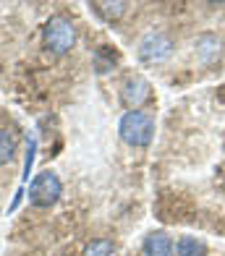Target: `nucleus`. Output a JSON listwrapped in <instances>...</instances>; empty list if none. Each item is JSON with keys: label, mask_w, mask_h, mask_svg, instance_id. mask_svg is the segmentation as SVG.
Here are the masks:
<instances>
[{"label": "nucleus", "mask_w": 225, "mask_h": 256, "mask_svg": "<svg viewBox=\"0 0 225 256\" xmlns=\"http://www.w3.org/2000/svg\"><path fill=\"white\" fill-rule=\"evenodd\" d=\"M58 199H61V180L55 172L45 170L40 176H34L29 186V202L34 206H53Z\"/></svg>", "instance_id": "nucleus-3"}, {"label": "nucleus", "mask_w": 225, "mask_h": 256, "mask_svg": "<svg viewBox=\"0 0 225 256\" xmlns=\"http://www.w3.org/2000/svg\"><path fill=\"white\" fill-rule=\"evenodd\" d=\"M97 8L102 10L105 16H110V18H118L126 10V3H97Z\"/></svg>", "instance_id": "nucleus-10"}, {"label": "nucleus", "mask_w": 225, "mask_h": 256, "mask_svg": "<svg viewBox=\"0 0 225 256\" xmlns=\"http://www.w3.org/2000/svg\"><path fill=\"white\" fill-rule=\"evenodd\" d=\"M170 52H173V40L160 34V32L147 34L139 44V55H141L144 63H162V60L170 58Z\"/></svg>", "instance_id": "nucleus-4"}, {"label": "nucleus", "mask_w": 225, "mask_h": 256, "mask_svg": "<svg viewBox=\"0 0 225 256\" xmlns=\"http://www.w3.org/2000/svg\"><path fill=\"white\" fill-rule=\"evenodd\" d=\"M144 256H173V243L162 230L149 232L144 240Z\"/></svg>", "instance_id": "nucleus-6"}, {"label": "nucleus", "mask_w": 225, "mask_h": 256, "mask_svg": "<svg viewBox=\"0 0 225 256\" xmlns=\"http://www.w3.org/2000/svg\"><path fill=\"white\" fill-rule=\"evenodd\" d=\"M42 37H45V48L50 52L66 55L71 48H74V42H76V29H74V24H71L66 16H53L45 24Z\"/></svg>", "instance_id": "nucleus-2"}, {"label": "nucleus", "mask_w": 225, "mask_h": 256, "mask_svg": "<svg viewBox=\"0 0 225 256\" xmlns=\"http://www.w3.org/2000/svg\"><path fill=\"white\" fill-rule=\"evenodd\" d=\"M175 251H178V256H204L207 254V246L202 240H196V238H181L178 240V246H175Z\"/></svg>", "instance_id": "nucleus-7"}, {"label": "nucleus", "mask_w": 225, "mask_h": 256, "mask_svg": "<svg viewBox=\"0 0 225 256\" xmlns=\"http://www.w3.org/2000/svg\"><path fill=\"white\" fill-rule=\"evenodd\" d=\"M16 154V138L0 128V165H8Z\"/></svg>", "instance_id": "nucleus-8"}, {"label": "nucleus", "mask_w": 225, "mask_h": 256, "mask_svg": "<svg viewBox=\"0 0 225 256\" xmlns=\"http://www.w3.org/2000/svg\"><path fill=\"white\" fill-rule=\"evenodd\" d=\"M149 81L147 78H141V76H134V78H128L126 84H123V92H121V100L128 110H139L141 104H144L149 100Z\"/></svg>", "instance_id": "nucleus-5"}, {"label": "nucleus", "mask_w": 225, "mask_h": 256, "mask_svg": "<svg viewBox=\"0 0 225 256\" xmlns=\"http://www.w3.org/2000/svg\"><path fill=\"white\" fill-rule=\"evenodd\" d=\"M113 254H115V243L108 240V238L92 240L87 246V251H84V256H113Z\"/></svg>", "instance_id": "nucleus-9"}, {"label": "nucleus", "mask_w": 225, "mask_h": 256, "mask_svg": "<svg viewBox=\"0 0 225 256\" xmlns=\"http://www.w3.org/2000/svg\"><path fill=\"white\" fill-rule=\"evenodd\" d=\"M121 138L131 146H149L152 136H155V118L141 110H131L121 118Z\"/></svg>", "instance_id": "nucleus-1"}]
</instances>
